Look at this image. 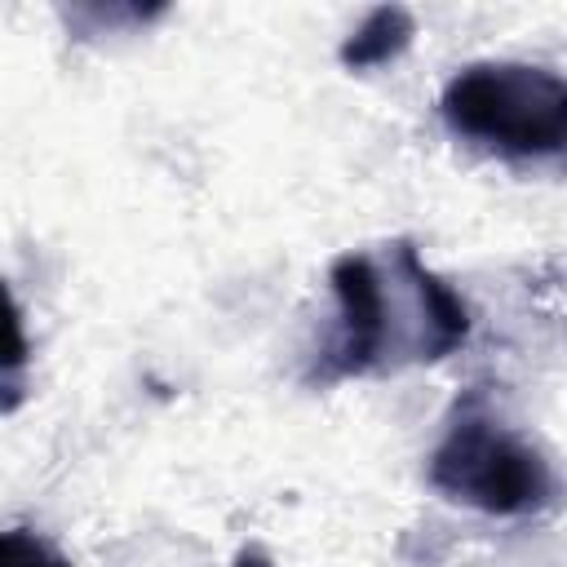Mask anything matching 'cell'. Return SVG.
I'll list each match as a JSON object with an SVG mask.
<instances>
[{"instance_id":"ba28073f","label":"cell","mask_w":567,"mask_h":567,"mask_svg":"<svg viewBox=\"0 0 567 567\" xmlns=\"http://www.w3.org/2000/svg\"><path fill=\"white\" fill-rule=\"evenodd\" d=\"M235 567H275V563H270V554H266V549L248 545V549H239V554H235Z\"/></svg>"},{"instance_id":"5b68a950","label":"cell","mask_w":567,"mask_h":567,"mask_svg":"<svg viewBox=\"0 0 567 567\" xmlns=\"http://www.w3.org/2000/svg\"><path fill=\"white\" fill-rule=\"evenodd\" d=\"M27 359H31V341L22 328V310L9 292V284L0 279V416L13 412L27 394V385H22Z\"/></svg>"},{"instance_id":"7a4b0ae2","label":"cell","mask_w":567,"mask_h":567,"mask_svg":"<svg viewBox=\"0 0 567 567\" xmlns=\"http://www.w3.org/2000/svg\"><path fill=\"white\" fill-rule=\"evenodd\" d=\"M430 487L492 518H536L558 501V478L540 443L501 416L487 390H465L430 452Z\"/></svg>"},{"instance_id":"6da1fadb","label":"cell","mask_w":567,"mask_h":567,"mask_svg":"<svg viewBox=\"0 0 567 567\" xmlns=\"http://www.w3.org/2000/svg\"><path fill=\"white\" fill-rule=\"evenodd\" d=\"M328 284L337 319L301 372L310 390L425 368L470 341L474 319L465 297L421 261L412 239H385L332 257Z\"/></svg>"},{"instance_id":"52a82bcc","label":"cell","mask_w":567,"mask_h":567,"mask_svg":"<svg viewBox=\"0 0 567 567\" xmlns=\"http://www.w3.org/2000/svg\"><path fill=\"white\" fill-rule=\"evenodd\" d=\"M0 567H71V558L58 554L40 532L9 527L0 532Z\"/></svg>"},{"instance_id":"277c9868","label":"cell","mask_w":567,"mask_h":567,"mask_svg":"<svg viewBox=\"0 0 567 567\" xmlns=\"http://www.w3.org/2000/svg\"><path fill=\"white\" fill-rule=\"evenodd\" d=\"M412 35H416V18H412V9H403V4H377V9H368L363 22L341 40L337 62H341L350 75L390 66L394 58L408 53Z\"/></svg>"},{"instance_id":"3957f363","label":"cell","mask_w":567,"mask_h":567,"mask_svg":"<svg viewBox=\"0 0 567 567\" xmlns=\"http://www.w3.org/2000/svg\"><path fill=\"white\" fill-rule=\"evenodd\" d=\"M439 115L452 137L496 159H558L567 142V84L549 66L487 58L443 84Z\"/></svg>"},{"instance_id":"8992f818","label":"cell","mask_w":567,"mask_h":567,"mask_svg":"<svg viewBox=\"0 0 567 567\" xmlns=\"http://www.w3.org/2000/svg\"><path fill=\"white\" fill-rule=\"evenodd\" d=\"M164 13V4H151V9H142V4H84V9H62V18H66V27L71 31H80V35H102V27L111 31V27H146V22H155Z\"/></svg>"}]
</instances>
